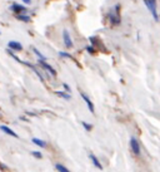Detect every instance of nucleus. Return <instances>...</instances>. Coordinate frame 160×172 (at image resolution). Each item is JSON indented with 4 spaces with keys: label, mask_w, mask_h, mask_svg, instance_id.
Instances as JSON below:
<instances>
[{
    "label": "nucleus",
    "mask_w": 160,
    "mask_h": 172,
    "mask_svg": "<svg viewBox=\"0 0 160 172\" xmlns=\"http://www.w3.org/2000/svg\"><path fill=\"white\" fill-rule=\"evenodd\" d=\"M31 141H33L34 144H36V146H39V147H41V148L46 147V142H45V141H43V140H40V138H35V137H34Z\"/></svg>",
    "instance_id": "9d476101"
},
{
    "label": "nucleus",
    "mask_w": 160,
    "mask_h": 172,
    "mask_svg": "<svg viewBox=\"0 0 160 172\" xmlns=\"http://www.w3.org/2000/svg\"><path fill=\"white\" fill-rule=\"evenodd\" d=\"M16 18L21 21H30V17L29 15H21V14H16Z\"/></svg>",
    "instance_id": "f8f14e48"
},
{
    "label": "nucleus",
    "mask_w": 160,
    "mask_h": 172,
    "mask_svg": "<svg viewBox=\"0 0 160 172\" xmlns=\"http://www.w3.org/2000/svg\"><path fill=\"white\" fill-rule=\"evenodd\" d=\"M130 147H131V151L134 152V155L136 156L140 155V144H139V141L135 137H131L130 138Z\"/></svg>",
    "instance_id": "7ed1b4c3"
},
{
    "label": "nucleus",
    "mask_w": 160,
    "mask_h": 172,
    "mask_svg": "<svg viewBox=\"0 0 160 172\" xmlns=\"http://www.w3.org/2000/svg\"><path fill=\"white\" fill-rule=\"evenodd\" d=\"M23 1H24L26 5H30V4H31V0H23Z\"/></svg>",
    "instance_id": "aec40b11"
},
{
    "label": "nucleus",
    "mask_w": 160,
    "mask_h": 172,
    "mask_svg": "<svg viewBox=\"0 0 160 172\" xmlns=\"http://www.w3.org/2000/svg\"><path fill=\"white\" fill-rule=\"evenodd\" d=\"M59 55H60V57H65V58H69V59H71V60H74V58L69 54V53H63V52H60Z\"/></svg>",
    "instance_id": "2eb2a0df"
},
{
    "label": "nucleus",
    "mask_w": 160,
    "mask_h": 172,
    "mask_svg": "<svg viewBox=\"0 0 160 172\" xmlns=\"http://www.w3.org/2000/svg\"><path fill=\"white\" fill-rule=\"evenodd\" d=\"M0 129H1L3 132H5L6 135H9V136H11V137H15V138H18V135L15 133L13 129H10L9 127H6V126H0Z\"/></svg>",
    "instance_id": "6e6552de"
},
{
    "label": "nucleus",
    "mask_w": 160,
    "mask_h": 172,
    "mask_svg": "<svg viewBox=\"0 0 160 172\" xmlns=\"http://www.w3.org/2000/svg\"><path fill=\"white\" fill-rule=\"evenodd\" d=\"M33 52H34V54H36L38 57H39V58L40 59H44V60H46V58H45V57L43 55V54H41V53L39 52V50H38V49L36 48H33Z\"/></svg>",
    "instance_id": "4468645a"
},
{
    "label": "nucleus",
    "mask_w": 160,
    "mask_h": 172,
    "mask_svg": "<svg viewBox=\"0 0 160 172\" xmlns=\"http://www.w3.org/2000/svg\"><path fill=\"white\" fill-rule=\"evenodd\" d=\"M31 155L34 156V157H36V158H41V157H43V155H41L40 152H35V151L31 152Z\"/></svg>",
    "instance_id": "f3484780"
},
{
    "label": "nucleus",
    "mask_w": 160,
    "mask_h": 172,
    "mask_svg": "<svg viewBox=\"0 0 160 172\" xmlns=\"http://www.w3.org/2000/svg\"><path fill=\"white\" fill-rule=\"evenodd\" d=\"M144 3H145L148 9L150 10L153 18L155 20H159V15H158V11H157V0H144Z\"/></svg>",
    "instance_id": "f257e3e1"
},
{
    "label": "nucleus",
    "mask_w": 160,
    "mask_h": 172,
    "mask_svg": "<svg viewBox=\"0 0 160 172\" xmlns=\"http://www.w3.org/2000/svg\"><path fill=\"white\" fill-rule=\"evenodd\" d=\"M10 10H11V11H14V13H16V14L25 13V11H26L25 8H24V6H21V5H19V4H14V5H11Z\"/></svg>",
    "instance_id": "39448f33"
},
{
    "label": "nucleus",
    "mask_w": 160,
    "mask_h": 172,
    "mask_svg": "<svg viewBox=\"0 0 160 172\" xmlns=\"http://www.w3.org/2000/svg\"><path fill=\"white\" fill-rule=\"evenodd\" d=\"M63 38H64V44H65V47L68 49H71V48L74 47L73 40H71V37H70V33L68 32L66 29L63 32Z\"/></svg>",
    "instance_id": "f03ea898"
},
{
    "label": "nucleus",
    "mask_w": 160,
    "mask_h": 172,
    "mask_svg": "<svg viewBox=\"0 0 160 172\" xmlns=\"http://www.w3.org/2000/svg\"><path fill=\"white\" fill-rule=\"evenodd\" d=\"M83 126H84V128H85L86 131H91V129H93V126L89 124V123H86V122H83Z\"/></svg>",
    "instance_id": "dca6fc26"
},
{
    "label": "nucleus",
    "mask_w": 160,
    "mask_h": 172,
    "mask_svg": "<svg viewBox=\"0 0 160 172\" xmlns=\"http://www.w3.org/2000/svg\"><path fill=\"white\" fill-rule=\"evenodd\" d=\"M55 170H58L60 172H69V170H68L65 166L60 165V163H56V165H55Z\"/></svg>",
    "instance_id": "ddd939ff"
},
{
    "label": "nucleus",
    "mask_w": 160,
    "mask_h": 172,
    "mask_svg": "<svg viewBox=\"0 0 160 172\" xmlns=\"http://www.w3.org/2000/svg\"><path fill=\"white\" fill-rule=\"evenodd\" d=\"M9 48L11 50H23V45L19 41H9Z\"/></svg>",
    "instance_id": "423d86ee"
},
{
    "label": "nucleus",
    "mask_w": 160,
    "mask_h": 172,
    "mask_svg": "<svg viewBox=\"0 0 160 172\" xmlns=\"http://www.w3.org/2000/svg\"><path fill=\"white\" fill-rule=\"evenodd\" d=\"M89 157H90V160H91V162H93V165H94L95 167H96V169H99V170H103V166H101V163L99 162V160H98L96 157H95L94 155H90Z\"/></svg>",
    "instance_id": "1a4fd4ad"
},
{
    "label": "nucleus",
    "mask_w": 160,
    "mask_h": 172,
    "mask_svg": "<svg viewBox=\"0 0 160 172\" xmlns=\"http://www.w3.org/2000/svg\"><path fill=\"white\" fill-rule=\"evenodd\" d=\"M81 97L85 101V103L88 104V107H89V111H90V113H94V104H93V102L90 101V98L88 97V95H85L84 93H81Z\"/></svg>",
    "instance_id": "0eeeda50"
},
{
    "label": "nucleus",
    "mask_w": 160,
    "mask_h": 172,
    "mask_svg": "<svg viewBox=\"0 0 160 172\" xmlns=\"http://www.w3.org/2000/svg\"><path fill=\"white\" fill-rule=\"evenodd\" d=\"M64 88H65V89H66V92H69V93H70V92H71V89H70V87L69 86H68V84H65V83H64Z\"/></svg>",
    "instance_id": "6ab92c4d"
},
{
    "label": "nucleus",
    "mask_w": 160,
    "mask_h": 172,
    "mask_svg": "<svg viewBox=\"0 0 160 172\" xmlns=\"http://www.w3.org/2000/svg\"><path fill=\"white\" fill-rule=\"evenodd\" d=\"M38 62H39V64H40V66L43 67L44 69H46V70H48L49 73L51 74V75H56V72H55V69H54V68H53L51 66H49V64H48L46 62H44V59H40V58H39V60H38Z\"/></svg>",
    "instance_id": "20e7f679"
},
{
    "label": "nucleus",
    "mask_w": 160,
    "mask_h": 172,
    "mask_svg": "<svg viewBox=\"0 0 160 172\" xmlns=\"http://www.w3.org/2000/svg\"><path fill=\"white\" fill-rule=\"evenodd\" d=\"M86 50L89 52V53H91V54H93V53H95V49H94L93 47H86Z\"/></svg>",
    "instance_id": "a211bd4d"
},
{
    "label": "nucleus",
    "mask_w": 160,
    "mask_h": 172,
    "mask_svg": "<svg viewBox=\"0 0 160 172\" xmlns=\"http://www.w3.org/2000/svg\"><path fill=\"white\" fill-rule=\"evenodd\" d=\"M55 94L58 95V97H62V98H64V99H66V101H70L71 99V95L69 94V92H60V90H58V92H55Z\"/></svg>",
    "instance_id": "9b49d317"
}]
</instances>
